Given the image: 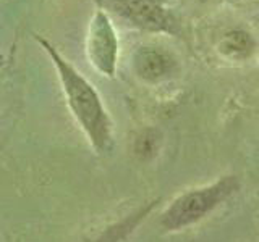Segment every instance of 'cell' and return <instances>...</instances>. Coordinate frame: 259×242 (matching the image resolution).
I'll return each mask as SVG.
<instances>
[{
  "label": "cell",
  "instance_id": "ba28073f",
  "mask_svg": "<svg viewBox=\"0 0 259 242\" xmlns=\"http://www.w3.org/2000/svg\"><path fill=\"white\" fill-rule=\"evenodd\" d=\"M157 137L152 134V131H144L143 136H140V139L136 142V153L141 155L143 158H148L149 155L154 153V149H156L157 144Z\"/></svg>",
  "mask_w": 259,
  "mask_h": 242
},
{
  "label": "cell",
  "instance_id": "277c9868",
  "mask_svg": "<svg viewBox=\"0 0 259 242\" xmlns=\"http://www.w3.org/2000/svg\"><path fill=\"white\" fill-rule=\"evenodd\" d=\"M118 42L110 20L102 10H97L89 26L88 36V55L94 67L102 75L113 76L117 67Z\"/></svg>",
  "mask_w": 259,
  "mask_h": 242
},
{
  "label": "cell",
  "instance_id": "8992f818",
  "mask_svg": "<svg viewBox=\"0 0 259 242\" xmlns=\"http://www.w3.org/2000/svg\"><path fill=\"white\" fill-rule=\"evenodd\" d=\"M159 202H160V199H154V200L148 202V204H143L141 207H138L133 213L126 215L123 220L110 224L109 228L104 232H101L96 239L88 240V242H120V240H123L143 223L144 218L157 207Z\"/></svg>",
  "mask_w": 259,
  "mask_h": 242
},
{
  "label": "cell",
  "instance_id": "7a4b0ae2",
  "mask_svg": "<svg viewBox=\"0 0 259 242\" xmlns=\"http://www.w3.org/2000/svg\"><path fill=\"white\" fill-rule=\"evenodd\" d=\"M240 188L238 176H222L214 184L182 194L160 215V226L165 231H178L202 220Z\"/></svg>",
  "mask_w": 259,
  "mask_h": 242
},
{
  "label": "cell",
  "instance_id": "5b68a950",
  "mask_svg": "<svg viewBox=\"0 0 259 242\" xmlns=\"http://www.w3.org/2000/svg\"><path fill=\"white\" fill-rule=\"evenodd\" d=\"M172 68V56L160 48L141 47L135 55V71L144 81H159L170 75Z\"/></svg>",
  "mask_w": 259,
  "mask_h": 242
},
{
  "label": "cell",
  "instance_id": "52a82bcc",
  "mask_svg": "<svg viewBox=\"0 0 259 242\" xmlns=\"http://www.w3.org/2000/svg\"><path fill=\"white\" fill-rule=\"evenodd\" d=\"M253 39L245 31L235 29L227 32L221 42V50L232 58H245L253 52Z\"/></svg>",
  "mask_w": 259,
  "mask_h": 242
},
{
  "label": "cell",
  "instance_id": "6da1fadb",
  "mask_svg": "<svg viewBox=\"0 0 259 242\" xmlns=\"http://www.w3.org/2000/svg\"><path fill=\"white\" fill-rule=\"evenodd\" d=\"M34 39L49 55V58L52 60L57 73H59L60 84L73 116L76 118L81 129L84 131L86 137L97 150V153L105 152L112 142V128L109 115L96 89L79 75V71H76L67 58H63L60 52L47 39L37 34L34 36Z\"/></svg>",
  "mask_w": 259,
  "mask_h": 242
},
{
  "label": "cell",
  "instance_id": "3957f363",
  "mask_svg": "<svg viewBox=\"0 0 259 242\" xmlns=\"http://www.w3.org/2000/svg\"><path fill=\"white\" fill-rule=\"evenodd\" d=\"M121 20L146 31H175V21L160 0H94Z\"/></svg>",
  "mask_w": 259,
  "mask_h": 242
}]
</instances>
